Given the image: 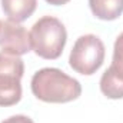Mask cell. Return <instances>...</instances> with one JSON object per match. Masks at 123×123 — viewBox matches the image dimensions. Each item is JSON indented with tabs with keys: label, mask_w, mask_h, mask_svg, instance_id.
<instances>
[{
	"label": "cell",
	"mask_w": 123,
	"mask_h": 123,
	"mask_svg": "<svg viewBox=\"0 0 123 123\" xmlns=\"http://www.w3.org/2000/svg\"><path fill=\"white\" fill-rule=\"evenodd\" d=\"M30 87L36 99L46 103H69L82 94L79 80L56 67L37 70L31 77Z\"/></svg>",
	"instance_id": "1"
},
{
	"label": "cell",
	"mask_w": 123,
	"mask_h": 123,
	"mask_svg": "<svg viewBox=\"0 0 123 123\" xmlns=\"http://www.w3.org/2000/svg\"><path fill=\"white\" fill-rule=\"evenodd\" d=\"M66 40H67L66 27L57 17L43 16L31 26V50L42 59L46 60L59 59L66 46Z\"/></svg>",
	"instance_id": "2"
},
{
	"label": "cell",
	"mask_w": 123,
	"mask_h": 123,
	"mask_svg": "<svg viewBox=\"0 0 123 123\" xmlns=\"http://www.w3.org/2000/svg\"><path fill=\"white\" fill-rule=\"evenodd\" d=\"M105 55V44L97 36L83 34L73 44L69 56V64L74 72L83 76H92L103 64Z\"/></svg>",
	"instance_id": "3"
},
{
	"label": "cell",
	"mask_w": 123,
	"mask_h": 123,
	"mask_svg": "<svg viewBox=\"0 0 123 123\" xmlns=\"http://www.w3.org/2000/svg\"><path fill=\"white\" fill-rule=\"evenodd\" d=\"M25 63L20 56L0 52V106L17 105L22 99V77Z\"/></svg>",
	"instance_id": "4"
},
{
	"label": "cell",
	"mask_w": 123,
	"mask_h": 123,
	"mask_svg": "<svg viewBox=\"0 0 123 123\" xmlns=\"http://www.w3.org/2000/svg\"><path fill=\"white\" fill-rule=\"evenodd\" d=\"M0 49L13 56H23L31 50L30 33L12 20L0 22Z\"/></svg>",
	"instance_id": "5"
},
{
	"label": "cell",
	"mask_w": 123,
	"mask_h": 123,
	"mask_svg": "<svg viewBox=\"0 0 123 123\" xmlns=\"http://www.w3.org/2000/svg\"><path fill=\"white\" fill-rule=\"evenodd\" d=\"M7 20L22 23L27 20L37 7V0H0Z\"/></svg>",
	"instance_id": "6"
},
{
	"label": "cell",
	"mask_w": 123,
	"mask_h": 123,
	"mask_svg": "<svg viewBox=\"0 0 123 123\" xmlns=\"http://www.w3.org/2000/svg\"><path fill=\"white\" fill-rule=\"evenodd\" d=\"M89 6L94 17L106 22L119 19L123 13V0H89Z\"/></svg>",
	"instance_id": "7"
},
{
	"label": "cell",
	"mask_w": 123,
	"mask_h": 123,
	"mask_svg": "<svg viewBox=\"0 0 123 123\" xmlns=\"http://www.w3.org/2000/svg\"><path fill=\"white\" fill-rule=\"evenodd\" d=\"M100 90L109 99H123V79L107 69L100 77Z\"/></svg>",
	"instance_id": "8"
},
{
	"label": "cell",
	"mask_w": 123,
	"mask_h": 123,
	"mask_svg": "<svg viewBox=\"0 0 123 123\" xmlns=\"http://www.w3.org/2000/svg\"><path fill=\"white\" fill-rule=\"evenodd\" d=\"M109 69L123 79V33H120L116 37V42L113 46V59Z\"/></svg>",
	"instance_id": "9"
},
{
	"label": "cell",
	"mask_w": 123,
	"mask_h": 123,
	"mask_svg": "<svg viewBox=\"0 0 123 123\" xmlns=\"http://www.w3.org/2000/svg\"><path fill=\"white\" fill-rule=\"evenodd\" d=\"M1 123H34L29 116H25V115H14V116H10L7 119H4Z\"/></svg>",
	"instance_id": "10"
},
{
	"label": "cell",
	"mask_w": 123,
	"mask_h": 123,
	"mask_svg": "<svg viewBox=\"0 0 123 123\" xmlns=\"http://www.w3.org/2000/svg\"><path fill=\"white\" fill-rule=\"evenodd\" d=\"M49 4H52V6H63V4H66V3H69L70 0H46Z\"/></svg>",
	"instance_id": "11"
}]
</instances>
